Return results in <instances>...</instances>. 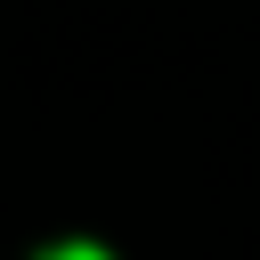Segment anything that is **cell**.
<instances>
[{
  "label": "cell",
  "mask_w": 260,
  "mask_h": 260,
  "mask_svg": "<svg viewBox=\"0 0 260 260\" xmlns=\"http://www.w3.org/2000/svg\"><path fill=\"white\" fill-rule=\"evenodd\" d=\"M49 260H106V252H98V244H57Z\"/></svg>",
  "instance_id": "6da1fadb"
}]
</instances>
